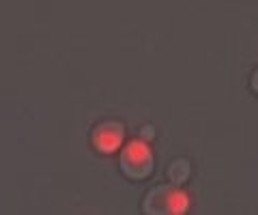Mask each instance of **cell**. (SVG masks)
I'll use <instances>...</instances> for the list:
<instances>
[{
	"instance_id": "1",
	"label": "cell",
	"mask_w": 258,
	"mask_h": 215,
	"mask_svg": "<svg viewBox=\"0 0 258 215\" xmlns=\"http://www.w3.org/2000/svg\"><path fill=\"white\" fill-rule=\"evenodd\" d=\"M189 209V196L181 185H157L144 196L142 211L149 215H179Z\"/></svg>"
},
{
	"instance_id": "3",
	"label": "cell",
	"mask_w": 258,
	"mask_h": 215,
	"mask_svg": "<svg viewBox=\"0 0 258 215\" xmlns=\"http://www.w3.org/2000/svg\"><path fill=\"white\" fill-rule=\"evenodd\" d=\"M123 142H125V127L118 121H101L91 131V145L101 155L116 153L123 147Z\"/></svg>"
},
{
	"instance_id": "2",
	"label": "cell",
	"mask_w": 258,
	"mask_h": 215,
	"mask_svg": "<svg viewBox=\"0 0 258 215\" xmlns=\"http://www.w3.org/2000/svg\"><path fill=\"white\" fill-rule=\"evenodd\" d=\"M118 168L123 172V177L132 181L149 179L155 170V157H153L151 147L144 140H132L120 151Z\"/></svg>"
},
{
	"instance_id": "4",
	"label": "cell",
	"mask_w": 258,
	"mask_h": 215,
	"mask_svg": "<svg viewBox=\"0 0 258 215\" xmlns=\"http://www.w3.org/2000/svg\"><path fill=\"white\" fill-rule=\"evenodd\" d=\"M189 174H191V164L185 157L174 159V162H170V166H168V179H170V183H174V185H185Z\"/></svg>"
},
{
	"instance_id": "5",
	"label": "cell",
	"mask_w": 258,
	"mask_h": 215,
	"mask_svg": "<svg viewBox=\"0 0 258 215\" xmlns=\"http://www.w3.org/2000/svg\"><path fill=\"white\" fill-rule=\"evenodd\" d=\"M249 86H252V91L258 95V69L254 71V76H252V80H249Z\"/></svg>"
}]
</instances>
